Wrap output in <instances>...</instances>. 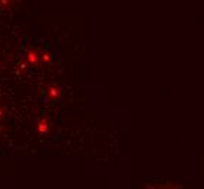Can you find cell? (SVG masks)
<instances>
[{
	"mask_svg": "<svg viewBox=\"0 0 204 189\" xmlns=\"http://www.w3.org/2000/svg\"><path fill=\"white\" fill-rule=\"evenodd\" d=\"M28 60L31 61V64H35V63H38V54H37V51H29L28 52Z\"/></svg>",
	"mask_w": 204,
	"mask_h": 189,
	"instance_id": "1",
	"label": "cell"
},
{
	"mask_svg": "<svg viewBox=\"0 0 204 189\" xmlns=\"http://www.w3.org/2000/svg\"><path fill=\"white\" fill-rule=\"evenodd\" d=\"M47 130H48V122L42 121V122L38 125V131H40L41 134H44V132H47Z\"/></svg>",
	"mask_w": 204,
	"mask_h": 189,
	"instance_id": "2",
	"label": "cell"
}]
</instances>
